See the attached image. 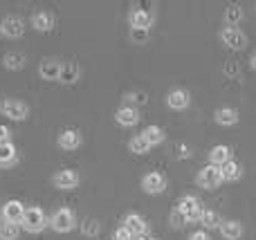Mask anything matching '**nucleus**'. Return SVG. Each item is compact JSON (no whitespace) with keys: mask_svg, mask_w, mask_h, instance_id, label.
<instances>
[{"mask_svg":"<svg viewBox=\"0 0 256 240\" xmlns=\"http://www.w3.org/2000/svg\"><path fill=\"white\" fill-rule=\"evenodd\" d=\"M32 27L36 31H50L54 27V16L50 11H36L32 16Z\"/></svg>","mask_w":256,"mask_h":240,"instance_id":"obj_19","label":"nucleus"},{"mask_svg":"<svg viewBox=\"0 0 256 240\" xmlns=\"http://www.w3.org/2000/svg\"><path fill=\"white\" fill-rule=\"evenodd\" d=\"M0 34H2V29H0Z\"/></svg>","mask_w":256,"mask_h":240,"instance_id":"obj_39","label":"nucleus"},{"mask_svg":"<svg viewBox=\"0 0 256 240\" xmlns=\"http://www.w3.org/2000/svg\"><path fill=\"white\" fill-rule=\"evenodd\" d=\"M222 171V182H236V180H240V175H243V169H240L238 162H227V164L220 166Z\"/></svg>","mask_w":256,"mask_h":240,"instance_id":"obj_23","label":"nucleus"},{"mask_svg":"<svg viewBox=\"0 0 256 240\" xmlns=\"http://www.w3.org/2000/svg\"><path fill=\"white\" fill-rule=\"evenodd\" d=\"M166 103H168V108H173V110H186L189 103H191V94L182 88L171 90L168 97H166Z\"/></svg>","mask_w":256,"mask_h":240,"instance_id":"obj_14","label":"nucleus"},{"mask_svg":"<svg viewBox=\"0 0 256 240\" xmlns=\"http://www.w3.org/2000/svg\"><path fill=\"white\" fill-rule=\"evenodd\" d=\"M81 142H84L81 133L79 130H72V128L63 130V133L58 135V139H56V144L63 148V151H76V148L81 146Z\"/></svg>","mask_w":256,"mask_h":240,"instance_id":"obj_13","label":"nucleus"},{"mask_svg":"<svg viewBox=\"0 0 256 240\" xmlns=\"http://www.w3.org/2000/svg\"><path fill=\"white\" fill-rule=\"evenodd\" d=\"M0 29L7 38H20L25 34V22L20 20L18 16H7L2 22H0Z\"/></svg>","mask_w":256,"mask_h":240,"instance_id":"obj_11","label":"nucleus"},{"mask_svg":"<svg viewBox=\"0 0 256 240\" xmlns=\"http://www.w3.org/2000/svg\"><path fill=\"white\" fill-rule=\"evenodd\" d=\"M218 232H220V236L227 238V240H240L243 238V225H240L238 220H222Z\"/></svg>","mask_w":256,"mask_h":240,"instance_id":"obj_16","label":"nucleus"},{"mask_svg":"<svg viewBox=\"0 0 256 240\" xmlns=\"http://www.w3.org/2000/svg\"><path fill=\"white\" fill-rule=\"evenodd\" d=\"M186 223H189V220H186V216L182 214V211H178V209H176V211L171 214V225H173V227L180 229V227H184Z\"/></svg>","mask_w":256,"mask_h":240,"instance_id":"obj_31","label":"nucleus"},{"mask_svg":"<svg viewBox=\"0 0 256 240\" xmlns=\"http://www.w3.org/2000/svg\"><path fill=\"white\" fill-rule=\"evenodd\" d=\"M0 216H2V223H12V225H20L22 216H25V205L20 200H9L2 205L0 209Z\"/></svg>","mask_w":256,"mask_h":240,"instance_id":"obj_6","label":"nucleus"},{"mask_svg":"<svg viewBox=\"0 0 256 240\" xmlns=\"http://www.w3.org/2000/svg\"><path fill=\"white\" fill-rule=\"evenodd\" d=\"M0 112L14 121H22L30 115V108H27V103L18 101V99H2L0 101Z\"/></svg>","mask_w":256,"mask_h":240,"instance_id":"obj_5","label":"nucleus"},{"mask_svg":"<svg viewBox=\"0 0 256 240\" xmlns=\"http://www.w3.org/2000/svg\"><path fill=\"white\" fill-rule=\"evenodd\" d=\"M115 119H117V124L120 126L130 128V126H135L137 121H140V112H137V108H132V106H122L120 110H117Z\"/></svg>","mask_w":256,"mask_h":240,"instance_id":"obj_17","label":"nucleus"},{"mask_svg":"<svg viewBox=\"0 0 256 240\" xmlns=\"http://www.w3.org/2000/svg\"><path fill=\"white\" fill-rule=\"evenodd\" d=\"M27 58L22 52H9L7 56H4V67L7 70H20V67H25Z\"/></svg>","mask_w":256,"mask_h":240,"instance_id":"obj_25","label":"nucleus"},{"mask_svg":"<svg viewBox=\"0 0 256 240\" xmlns=\"http://www.w3.org/2000/svg\"><path fill=\"white\" fill-rule=\"evenodd\" d=\"M220 40L225 43V47H230V49H243L245 45H248V36L240 29H236V27H225V29L220 31Z\"/></svg>","mask_w":256,"mask_h":240,"instance_id":"obj_8","label":"nucleus"},{"mask_svg":"<svg viewBox=\"0 0 256 240\" xmlns=\"http://www.w3.org/2000/svg\"><path fill=\"white\" fill-rule=\"evenodd\" d=\"M142 137L148 142V146H160V144L166 139V135H164V130L160 128V126H146Z\"/></svg>","mask_w":256,"mask_h":240,"instance_id":"obj_22","label":"nucleus"},{"mask_svg":"<svg viewBox=\"0 0 256 240\" xmlns=\"http://www.w3.org/2000/svg\"><path fill=\"white\" fill-rule=\"evenodd\" d=\"M220 216L216 214V211H212V209H204V214H202V218H200V225H202L204 229H218L220 227Z\"/></svg>","mask_w":256,"mask_h":240,"instance_id":"obj_27","label":"nucleus"},{"mask_svg":"<svg viewBox=\"0 0 256 240\" xmlns=\"http://www.w3.org/2000/svg\"><path fill=\"white\" fill-rule=\"evenodd\" d=\"M214 119L220 126H234L238 124V110H234V108H218Z\"/></svg>","mask_w":256,"mask_h":240,"instance_id":"obj_20","label":"nucleus"},{"mask_svg":"<svg viewBox=\"0 0 256 240\" xmlns=\"http://www.w3.org/2000/svg\"><path fill=\"white\" fill-rule=\"evenodd\" d=\"M124 227H126L135 238L146 236V232H148V225H146V220L142 218V216H137V214H128V216H126V218H124Z\"/></svg>","mask_w":256,"mask_h":240,"instance_id":"obj_15","label":"nucleus"},{"mask_svg":"<svg viewBox=\"0 0 256 240\" xmlns=\"http://www.w3.org/2000/svg\"><path fill=\"white\" fill-rule=\"evenodd\" d=\"M79 74H81L79 65L68 61L61 65V76H58V81H61V83H74V81H79Z\"/></svg>","mask_w":256,"mask_h":240,"instance_id":"obj_21","label":"nucleus"},{"mask_svg":"<svg viewBox=\"0 0 256 240\" xmlns=\"http://www.w3.org/2000/svg\"><path fill=\"white\" fill-rule=\"evenodd\" d=\"M250 65H252V70H256V54H254L252 58H250Z\"/></svg>","mask_w":256,"mask_h":240,"instance_id":"obj_37","label":"nucleus"},{"mask_svg":"<svg viewBox=\"0 0 256 240\" xmlns=\"http://www.w3.org/2000/svg\"><path fill=\"white\" fill-rule=\"evenodd\" d=\"M189 240H212V238H209L207 232H194V234L189 236Z\"/></svg>","mask_w":256,"mask_h":240,"instance_id":"obj_35","label":"nucleus"},{"mask_svg":"<svg viewBox=\"0 0 256 240\" xmlns=\"http://www.w3.org/2000/svg\"><path fill=\"white\" fill-rule=\"evenodd\" d=\"M178 151H180V153H178V157H189V148H186L184 144H180V146H178Z\"/></svg>","mask_w":256,"mask_h":240,"instance_id":"obj_36","label":"nucleus"},{"mask_svg":"<svg viewBox=\"0 0 256 240\" xmlns=\"http://www.w3.org/2000/svg\"><path fill=\"white\" fill-rule=\"evenodd\" d=\"M196 182H198V187L207 189V191H214V189L220 187L222 182V171L220 166H214V164H207L204 169H200L198 178H196Z\"/></svg>","mask_w":256,"mask_h":240,"instance_id":"obj_1","label":"nucleus"},{"mask_svg":"<svg viewBox=\"0 0 256 240\" xmlns=\"http://www.w3.org/2000/svg\"><path fill=\"white\" fill-rule=\"evenodd\" d=\"M50 225H52V229L56 234H70L72 229L76 227V218H74V214H72L70 209H58V211H54L52 214Z\"/></svg>","mask_w":256,"mask_h":240,"instance_id":"obj_4","label":"nucleus"},{"mask_svg":"<svg viewBox=\"0 0 256 240\" xmlns=\"http://www.w3.org/2000/svg\"><path fill=\"white\" fill-rule=\"evenodd\" d=\"M61 61H56V58H43L38 65V74L43 76L45 81H58V76H61Z\"/></svg>","mask_w":256,"mask_h":240,"instance_id":"obj_12","label":"nucleus"},{"mask_svg":"<svg viewBox=\"0 0 256 240\" xmlns=\"http://www.w3.org/2000/svg\"><path fill=\"white\" fill-rule=\"evenodd\" d=\"M16 164V148L14 144H0V166L2 169H9V166Z\"/></svg>","mask_w":256,"mask_h":240,"instance_id":"obj_24","label":"nucleus"},{"mask_svg":"<svg viewBox=\"0 0 256 240\" xmlns=\"http://www.w3.org/2000/svg\"><path fill=\"white\" fill-rule=\"evenodd\" d=\"M81 232H84V236H97V234L102 232V225H99V220L88 218V220H84V225H81Z\"/></svg>","mask_w":256,"mask_h":240,"instance_id":"obj_29","label":"nucleus"},{"mask_svg":"<svg viewBox=\"0 0 256 240\" xmlns=\"http://www.w3.org/2000/svg\"><path fill=\"white\" fill-rule=\"evenodd\" d=\"M20 236V225L0 223V240H18Z\"/></svg>","mask_w":256,"mask_h":240,"instance_id":"obj_26","label":"nucleus"},{"mask_svg":"<svg viewBox=\"0 0 256 240\" xmlns=\"http://www.w3.org/2000/svg\"><path fill=\"white\" fill-rule=\"evenodd\" d=\"M240 18H243V11H240L238 7H227V11H225L227 27H236L240 22Z\"/></svg>","mask_w":256,"mask_h":240,"instance_id":"obj_30","label":"nucleus"},{"mask_svg":"<svg viewBox=\"0 0 256 240\" xmlns=\"http://www.w3.org/2000/svg\"><path fill=\"white\" fill-rule=\"evenodd\" d=\"M135 240H158V238H150V236H140V238H135Z\"/></svg>","mask_w":256,"mask_h":240,"instance_id":"obj_38","label":"nucleus"},{"mask_svg":"<svg viewBox=\"0 0 256 240\" xmlns=\"http://www.w3.org/2000/svg\"><path fill=\"white\" fill-rule=\"evenodd\" d=\"M178 211H182L189 223H200V218H202V214H204V207L196 196H184L178 202Z\"/></svg>","mask_w":256,"mask_h":240,"instance_id":"obj_3","label":"nucleus"},{"mask_svg":"<svg viewBox=\"0 0 256 240\" xmlns=\"http://www.w3.org/2000/svg\"><path fill=\"white\" fill-rule=\"evenodd\" d=\"M112 240H135V236H132L126 227H120L115 234H112Z\"/></svg>","mask_w":256,"mask_h":240,"instance_id":"obj_33","label":"nucleus"},{"mask_svg":"<svg viewBox=\"0 0 256 240\" xmlns=\"http://www.w3.org/2000/svg\"><path fill=\"white\" fill-rule=\"evenodd\" d=\"M128 148H130V153H135V155H144V153H148V142H146L142 135H135V137L128 142Z\"/></svg>","mask_w":256,"mask_h":240,"instance_id":"obj_28","label":"nucleus"},{"mask_svg":"<svg viewBox=\"0 0 256 240\" xmlns=\"http://www.w3.org/2000/svg\"><path fill=\"white\" fill-rule=\"evenodd\" d=\"M52 182H54V187L61 189V191H72V189L79 187V173L72 169H63L54 175Z\"/></svg>","mask_w":256,"mask_h":240,"instance_id":"obj_9","label":"nucleus"},{"mask_svg":"<svg viewBox=\"0 0 256 240\" xmlns=\"http://www.w3.org/2000/svg\"><path fill=\"white\" fill-rule=\"evenodd\" d=\"M142 189H144L148 196H160V193H164V189H166V178H164L162 173H158V171H150V173H146L144 180H142Z\"/></svg>","mask_w":256,"mask_h":240,"instance_id":"obj_7","label":"nucleus"},{"mask_svg":"<svg viewBox=\"0 0 256 240\" xmlns=\"http://www.w3.org/2000/svg\"><path fill=\"white\" fill-rule=\"evenodd\" d=\"M130 38L135 43H146L148 40V29H130Z\"/></svg>","mask_w":256,"mask_h":240,"instance_id":"obj_32","label":"nucleus"},{"mask_svg":"<svg viewBox=\"0 0 256 240\" xmlns=\"http://www.w3.org/2000/svg\"><path fill=\"white\" fill-rule=\"evenodd\" d=\"M45 225H48V220H45L43 209H38V207H30V209H25V216H22V223H20V227L25 229V232L38 234V232L45 229Z\"/></svg>","mask_w":256,"mask_h":240,"instance_id":"obj_2","label":"nucleus"},{"mask_svg":"<svg viewBox=\"0 0 256 240\" xmlns=\"http://www.w3.org/2000/svg\"><path fill=\"white\" fill-rule=\"evenodd\" d=\"M12 142V130L7 126H0V144H9Z\"/></svg>","mask_w":256,"mask_h":240,"instance_id":"obj_34","label":"nucleus"},{"mask_svg":"<svg viewBox=\"0 0 256 240\" xmlns=\"http://www.w3.org/2000/svg\"><path fill=\"white\" fill-rule=\"evenodd\" d=\"M155 16L150 11H146V9H132L130 13H128V22H130V29H148L150 25H153Z\"/></svg>","mask_w":256,"mask_h":240,"instance_id":"obj_10","label":"nucleus"},{"mask_svg":"<svg viewBox=\"0 0 256 240\" xmlns=\"http://www.w3.org/2000/svg\"><path fill=\"white\" fill-rule=\"evenodd\" d=\"M227 162H232L230 146H225V144H218V146H214L212 151H209V164L222 166V164H227Z\"/></svg>","mask_w":256,"mask_h":240,"instance_id":"obj_18","label":"nucleus"}]
</instances>
